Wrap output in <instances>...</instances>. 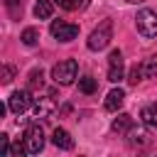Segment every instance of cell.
Masks as SVG:
<instances>
[{
  "label": "cell",
  "mask_w": 157,
  "mask_h": 157,
  "mask_svg": "<svg viewBox=\"0 0 157 157\" xmlns=\"http://www.w3.org/2000/svg\"><path fill=\"white\" fill-rule=\"evenodd\" d=\"M140 120H142L147 128H157V101H155V103H147V105L140 110Z\"/></svg>",
  "instance_id": "obj_12"
},
{
  "label": "cell",
  "mask_w": 157,
  "mask_h": 157,
  "mask_svg": "<svg viewBox=\"0 0 157 157\" xmlns=\"http://www.w3.org/2000/svg\"><path fill=\"white\" fill-rule=\"evenodd\" d=\"M125 76V66H123V54L120 49H113L110 56H108V81L118 83L120 78Z\"/></svg>",
  "instance_id": "obj_6"
},
{
  "label": "cell",
  "mask_w": 157,
  "mask_h": 157,
  "mask_svg": "<svg viewBox=\"0 0 157 157\" xmlns=\"http://www.w3.org/2000/svg\"><path fill=\"white\" fill-rule=\"evenodd\" d=\"M52 37H56L59 42H74L78 37V25L64 22V20H54L52 22Z\"/></svg>",
  "instance_id": "obj_5"
},
{
  "label": "cell",
  "mask_w": 157,
  "mask_h": 157,
  "mask_svg": "<svg viewBox=\"0 0 157 157\" xmlns=\"http://www.w3.org/2000/svg\"><path fill=\"white\" fill-rule=\"evenodd\" d=\"M54 96H44V98H37V103H34V115L37 118H47V115H52L54 113Z\"/></svg>",
  "instance_id": "obj_10"
},
{
  "label": "cell",
  "mask_w": 157,
  "mask_h": 157,
  "mask_svg": "<svg viewBox=\"0 0 157 157\" xmlns=\"http://www.w3.org/2000/svg\"><path fill=\"white\" fill-rule=\"evenodd\" d=\"M42 83H44V74H42V69H34V71H29L27 88H29V91H32V88H42Z\"/></svg>",
  "instance_id": "obj_17"
},
{
  "label": "cell",
  "mask_w": 157,
  "mask_h": 157,
  "mask_svg": "<svg viewBox=\"0 0 157 157\" xmlns=\"http://www.w3.org/2000/svg\"><path fill=\"white\" fill-rule=\"evenodd\" d=\"M29 105H32V98H29V88H25V91H15V93L10 96V101H7V108H10L15 115L25 113Z\"/></svg>",
  "instance_id": "obj_7"
},
{
  "label": "cell",
  "mask_w": 157,
  "mask_h": 157,
  "mask_svg": "<svg viewBox=\"0 0 157 157\" xmlns=\"http://www.w3.org/2000/svg\"><path fill=\"white\" fill-rule=\"evenodd\" d=\"M12 76H15V69L12 66H2V83H10Z\"/></svg>",
  "instance_id": "obj_23"
},
{
  "label": "cell",
  "mask_w": 157,
  "mask_h": 157,
  "mask_svg": "<svg viewBox=\"0 0 157 157\" xmlns=\"http://www.w3.org/2000/svg\"><path fill=\"white\" fill-rule=\"evenodd\" d=\"M125 135H128L130 147H147V145H150V132H147L145 128H135V125H132Z\"/></svg>",
  "instance_id": "obj_8"
},
{
  "label": "cell",
  "mask_w": 157,
  "mask_h": 157,
  "mask_svg": "<svg viewBox=\"0 0 157 157\" xmlns=\"http://www.w3.org/2000/svg\"><path fill=\"white\" fill-rule=\"evenodd\" d=\"M22 142H25L27 155H39L42 147H44V130H42V125H37V123L27 125V128H25V137H22Z\"/></svg>",
  "instance_id": "obj_4"
},
{
  "label": "cell",
  "mask_w": 157,
  "mask_h": 157,
  "mask_svg": "<svg viewBox=\"0 0 157 157\" xmlns=\"http://www.w3.org/2000/svg\"><path fill=\"white\" fill-rule=\"evenodd\" d=\"M123 103H125V91H123V88H113V91L105 96V103H103V105H105V110L115 113Z\"/></svg>",
  "instance_id": "obj_9"
},
{
  "label": "cell",
  "mask_w": 157,
  "mask_h": 157,
  "mask_svg": "<svg viewBox=\"0 0 157 157\" xmlns=\"http://www.w3.org/2000/svg\"><path fill=\"white\" fill-rule=\"evenodd\" d=\"M52 12H54V5L49 0H37V5H34V17L37 20H49Z\"/></svg>",
  "instance_id": "obj_14"
},
{
  "label": "cell",
  "mask_w": 157,
  "mask_h": 157,
  "mask_svg": "<svg viewBox=\"0 0 157 157\" xmlns=\"http://www.w3.org/2000/svg\"><path fill=\"white\" fill-rule=\"evenodd\" d=\"M140 78H145V76H142V66H137V64H135V66L128 71V83H132V86H135Z\"/></svg>",
  "instance_id": "obj_20"
},
{
  "label": "cell",
  "mask_w": 157,
  "mask_h": 157,
  "mask_svg": "<svg viewBox=\"0 0 157 157\" xmlns=\"http://www.w3.org/2000/svg\"><path fill=\"white\" fill-rule=\"evenodd\" d=\"M76 74H78V64H76L74 59H64V61H59V64L52 69V78H54L59 86H69V83H74Z\"/></svg>",
  "instance_id": "obj_3"
},
{
  "label": "cell",
  "mask_w": 157,
  "mask_h": 157,
  "mask_svg": "<svg viewBox=\"0 0 157 157\" xmlns=\"http://www.w3.org/2000/svg\"><path fill=\"white\" fill-rule=\"evenodd\" d=\"M0 155H10V137L5 132L0 135Z\"/></svg>",
  "instance_id": "obj_21"
},
{
  "label": "cell",
  "mask_w": 157,
  "mask_h": 157,
  "mask_svg": "<svg viewBox=\"0 0 157 157\" xmlns=\"http://www.w3.org/2000/svg\"><path fill=\"white\" fill-rule=\"evenodd\" d=\"M52 142H54L59 150H71V147H74V140H71L69 130H64V128H56V130L52 132Z\"/></svg>",
  "instance_id": "obj_11"
},
{
  "label": "cell",
  "mask_w": 157,
  "mask_h": 157,
  "mask_svg": "<svg viewBox=\"0 0 157 157\" xmlns=\"http://www.w3.org/2000/svg\"><path fill=\"white\" fill-rule=\"evenodd\" d=\"M125 2H130V5H137V2H145V0H125Z\"/></svg>",
  "instance_id": "obj_24"
},
{
  "label": "cell",
  "mask_w": 157,
  "mask_h": 157,
  "mask_svg": "<svg viewBox=\"0 0 157 157\" xmlns=\"http://www.w3.org/2000/svg\"><path fill=\"white\" fill-rule=\"evenodd\" d=\"M110 39H113V20H103L91 34H88V49L91 52H101V49H105L108 44H110Z\"/></svg>",
  "instance_id": "obj_1"
},
{
  "label": "cell",
  "mask_w": 157,
  "mask_h": 157,
  "mask_svg": "<svg viewBox=\"0 0 157 157\" xmlns=\"http://www.w3.org/2000/svg\"><path fill=\"white\" fill-rule=\"evenodd\" d=\"M5 5H7V10H10V17H12V20H17V17L22 15V0H5Z\"/></svg>",
  "instance_id": "obj_19"
},
{
  "label": "cell",
  "mask_w": 157,
  "mask_h": 157,
  "mask_svg": "<svg viewBox=\"0 0 157 157\" xmlns=\"http://www.w3.org/2000/svg\"><path fill=\"white\" fill-rule=\"evenodd\" d=\"M135 27L137 32L145 37V39H152L157 37V10H150V7H142L135 17Z\"/></svg>",
  "instance_id": "obj_2"
},
{
  "label": "cell",
  "mask_w": 157,
  "mask_h": 157,
  "mask_svg": "<svg viewBox=\"0 0 157 157\" xmlns=\"http://www.w3.org/2000/svg\"><path fill=\"white\" fill-rule=\"evenodd\" d=\"M132 125H135V123H132V115H128V113H118V118L113 120L110 128H113L115 132H128Z\"/></svg>",
  "instance_id": "obj_13"
},
{
  "label": "cell",
  "mask_w": 157,
  "mask_h": 157,
  "mask_svg": "<svg viewBox=\"0 0 157 157\" xmlns=\"http://www.w3.org/2000/svg\"><path fill=\"white\" fill-rule=\"evenodd\" d=\"M54 2H59V5H61V2H64V0H54Z\"/></svg>",
  "instance_id": "obj_25"
},
{
  "label": "cell",
  "mask_w": 157,
  "mask_h": 157,
  "mask_svg": "<svg viewBox=\"0 0 157 157\" xmlns=\"http://www.w3.org/2000/svg\"><path fill=\"white\" fill-rule=\"evenodd\" d=\"M96 88H98V83H96L93 76H83V78H78V91H81V93L91 96V93H96Z\"/></svg>",
  "instance_id": "obj_15"
},
{
  "label": "cell",
  "mask_w": 157,
  "mask_h": 157,
  "mask_svg": "<svg viewBox=\"0 0 157 157\" xmlns=\"http://www.w3.org/2000/svg\"><path fill=\"white\" fill-rule=\"evenodd\" d=\"M61 7L64 10H78V7H83V0H64Z\"/></svg>",
  "instance_id": "obj_22"
},
{
  "label": "cell",
  "mask_w": 157,
  "mask_h": 157,
  "mask_svg": "<svg viewBox=\"0 0 157 157\" xmlns=\"http://www.w3.org/2000/svg\"><path fill=\"white\" fill-rule=\"evenodd\" d=\"M142 76H145V78H157V56L145 59V64H142Z\"/></svg>",
  "instance_id": "obj_16"
},
{
  "label": "cell",
  "mask_w": 157,
  "mask_h": 157,
  "mask_svg": "<svg viewBox=\"0 0 157 157\" xmlns=\"http://www.w3.org/2000/svg\"><path fill=\"white\" fill-rule=\"evenodd\" d=\"M27 47H32V44H37V39H39V32L34 29V27H27L25 32H22V37H20Z\"/></svg>",
  "instance_id": "obj_18"
}]
</instances>
